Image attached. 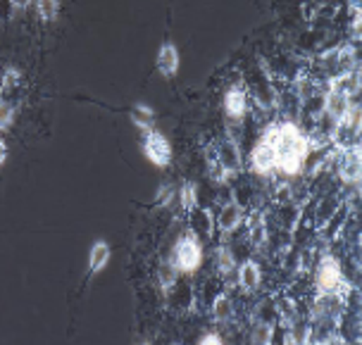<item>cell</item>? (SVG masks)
<instances>
[{
	"instance_id": "1",
	"label": "cell",
	"mask_w": 362,
	"mask_h": 345,
	"mask_svg": "<svg viewBox=\"0 0 362 345\" xmlns=\"http://www.w3.org/2000/svg\"><path fill=\"white\" fill-rule=\"evenodd\" d=\"M308 153V136L291 122H281V124H272L255 143L250 153V167L262 177L274 172L284 177H296L305 165Z\"/></svg>"
},
{
	"instance_id": "2",
	"label": "cell",
	"mask_w": 362,
	"mask_h": 345,
	"mask_svg": "<svg viewBox=\"0 0 362 345\" xmlns=\"http://www.w3.org/2000/svg\"><path fill=\"white\" fill-rule=\"evenodd\" d=\"M355 90H358V76L355 74H341V76H336V79H332L327 95H325V110L334 122L341 119V117L353 107L351 98Z\"/></svg>"
},
{
	"instance_id": "3",
	"label": "cell",
	"mask_w": 362,
	"mask_h": 345,
	"mask_svg": "<svg viewBox=\"0 0 362 345\" xmlns=\"http://www.w3.org/2000/svg\"><path fill=\"white\" fill-rule=\"evenodd\" d=\"M172 264H174V269L184 271V274H193V271H198V267L203 264V245H200V240L193 236V233H184V236L174 243Z\"/></svg>"
},
{
	"instance_id": "4",
	"label": "cell",
	"mask_w": 362,
	"mask_h": 345,
	"mask_svg": "<svg viewBox=\"0 0 362 345\" xmlns=\"http://www.w3.org/2000/svg\"><path fill=\"white\" fill-rule=\"evenodd\" d=\"M346 286L344 271H341L339 259H334L332 255H325L320 259L317 267V288L322 296H339Z\"/></svg>"
},
{
	"instance_id": "5",
	"label": "cell",
	"mask_w": 362,
	"mask_h": 345,
	"mask_svg": "<svg viewBox=\"0 0 362 345\" xmlns=\"http://www.w3.org/2000/svg\"><path fill=\"white\" fill-rule=\"evenodd\" d=\"M144 155L155 167L165 169V167H170V162H172V146L163 134L151 129V131H146V139H144Z\"/></svg>"
},
{
	"instance_id": "6",
	"label": "cell",
	"mask_w": 362,
	"mask_h": 345,
	"mask_svg": "<svg viewBox=\"0 0 362 345\" xmlns=\"http://www.w3.org/2000/svg\"><path fill=\"white\" fill-rule=\"evenodd\" d=\"M360 169H362V162H360L358 143H353V146H346L344 155H341V165H339V179L344 181V184H348V186H358Z\"/></svg>"
},
{
	"instance_id": "7",
	"label": "cell",
	"mask_w": 362,
	"mask_h": 345,
	"mask_svg": "<svg viewBox=\"0 0 362 345\" xmlns=\"http://www.w3.org/2000/svg\"><path fill=\"white\" fill-rule=\"evenodd\" d=\"M179 64H181L179 48L172 41H165L163 45H160V50H158V60H155V67H158V71L165 76V79H172V76L179 71Z\"/></svg>"
},
{
	"instance_id": "8",
	"label": "cell",
	"mask_w": 362,
	"mask_h": 345,
	"mask_svg": "<svg viewBox=\"0 0 362 345\" xmlns=\"http://www.w3.org/2000/svg\"><path fill=\"white\" fill-rule=\"evenodd\" d=\"M245 110H248V98L241 88H231L226 90L224 95V112L226 117H231V119H241L245 115Z\"/></svg>"
},
{
	"instance_id": "9",
	"label": "cell",
	"mask_w": 362,
	"mask_h": 345,
	"mask_svg": "<svg viewBox=\"0 0 362 345\" xmlns=\"http://www.w3.org/2000/svg\"><path fill=\"white\" fill-rule=\"evenodd\" d=\"M110 262V245L107 240H95L90 245V252H88V269L90 274H100L103 269L107 267Z\"/></svg>"
},
{
	"instance_id": "10",
	"label": "cell",
	"mask_w": 362,
	"mask_h": 345,
	"mask_svg": "<svg viewBox=\"0 0 362 345\" xmlns=\"http://www.w3.org/2000/svg\"><path fill=\"white\" fill-rule=\"evenodd\" d=\"M262 281V271L255 262H243L238 267V283L243 291H255Z\"/></svg>"
},
{
	"instance_id": "11",
	"label": "cell",
	"mask_w": 362,
	"mask_h": 345,
	"mask_svg": "<svg viewBox=\"0 0 362 345\" xmlns=\"http://www.w3.org/2000/svg\"><path fill=\"white\" fill-rule=\"evenodd\" d=\"M132 122L139 129H144V131H151L153 124H155V112L153 107H148L146 103H136L134 110H132Z\"/></svg>"
},
{
	"instance_id": "12",
	"label": "cell",
	"mask_w": 362,
	"mask_h": 345,
	"mask_svg": "<svg viewBox=\"0 0 362 345\" xmlns=\"http://www.w3.org/2000/svg\"><path fill=\"white\" fill-rule=\"evenodd\" d=\"M36 15L43 22H55L60 17V0H36Z\"/></svg>"
},
{
	"instance_id": "13",
	"label": "cell",
	"mask_w": 362,
	"mask_h": 345,
	"mask_svg": "<svg viewBox=\"0 0 362 345\" xmlns=\"http://www.w3.org/2000/svg\"><path fill=\"white\" fill-rule=\"evenodd\" d=\"M238 224H241V210H238L236 205L224 207L222 214H219V226H222L224 231H234Z\"/></svg>"
},
{
	"instance_id": "14",
	"label": "cell",
	"mask_w": 362,
	"mask_h": 345,
	"mask_svg": "<svg viewBox=\"0 0 362 345\" xmlns=\"http://www.w3.org/2000/svg\"><path fill=\"white\" fill-rule=\"evenodd\" d=\"M15 103L8 100L5 95H0V131H5V129L12 127V122H15Z\"/></svg>"
},
{
	"instance_id": "15",
	"label": "cell",
	"mask_w": 362,
	"mask_h": 345,
	"mask_svg": "<svg viewBox=\"0 0 362 345\" xmlns=\"http://www.w3.org/2000/svg\"><path fill=\"white\" fill-rule=\"evenodd\" d=\"M181 207H184L186 212H193L198 207L196 186H193V184H184V186H181Z\"/></svg>"
},
{
	"instance_id": "16",
	"label": "cell",
	"mask_w": 362,
	"mask_h": 345,
	"mask_svg": "<svg viewBox=\"0 0 362 345\" xmlns=\"http://www.w3.org/2000/svg\"><path fill=\"white\" fill-rule=\"evenodd\" d=\"M212 315H215L217 322H226L231 315V300L226 296H219L215 305H212Z\"/></svg>"
},
{
	"instance_id": "17",
	"label": "cell",
	"mask_w": 362,
	"mask_h": 345,
	"mask_svg": "<svg viewBox=\"0 0 362 345\" xmlns=\"http://www.w3.org/2000/svg\"><path fill=\"white\" fill-rule=\"evenodd\" d=\"M217 269L219 274H231L234 271V255L229 252V248L217 250Z\"/></svg>"
},
{
	"instance_id": "18",
	"label": "cell",
	"mask_w": 362,
	"mask_h": 345,
	"mask_svg": "<svg viewBox=\"0 0 362 345\" xmlns=\"http://www.w3.org/2000/svg\"><path fill=\"white\" fill-rule=\"evenodd\" d=\"M272 341V327L269 324H255L253 331H250V343H269Z\"/></svg>"
},
{
	"instance_id": "19",
	"label": "cell",
	"mask_w": 362,
	"mask_h": 345,
	"mask_svg": "<svg viewBox=\"0 0 362 345\" xmlns=\"http://www.w3.org/2000/svg\"><path fill=\"white\" fill-rule=\"evenodd\" d=\"M160 279H163V286H165V291H170V286H174V271H172V267H163L160 269Z\"/></svg>"
},
{
	"instance_id": "20",
	"label": "cell",
	"mask_w": 362,
	"mask_h": 345,
	"mask_svg": "<svg viewBox=\"0 0 362 345\" xmlns=\"http://www.w3.org/2000/svg\"><path fill=\"white\" fill-rule=\"evenodd\" d=\"M200 345H219L222 343V336L219 334H205V336H200Z\"/></svg>"
},
{
	"instance_id": "21",
	"label": "cell",
	"mask_w": 362,
	"mask_h": 345,
	"mask_svg": "<svg viewBox=\"0 0 362 345\" xmlns=\"http://www.w3.org/2000/svg\"><path fill=\"white\" fill-rule=\"evenodd\" d=\"M5 160H8V146H5V141L0 139V167L5 165Z\"/></svg>"
},
{
	"instance_id": "22",
	"label": "cell",
	"mask_w": 362,
	"mask_h": 345,
	"mask_svg": "<svg viewBox=\"0 0 362 345\" xmlns=\"http://www.w3.org/2000/svg\"><path fill=\"white\" fill-rule=\"evenodd\" d=\"M29 3H31V0H12V5H15V8H19V10H24Z\"/></svg>"
}]
</instances>
